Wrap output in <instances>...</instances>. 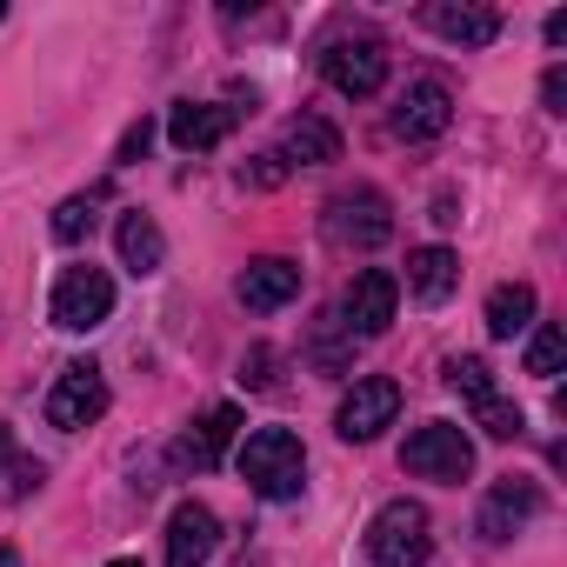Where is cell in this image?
I'll use <instances>...</instances> for the list:
<instances>
[{
    "mask_svg": "<svg viewBox=\"0 0 567 567\" xmlns=\"http://www.w3.org/2000/svg\"><path fill=\"white\" fill-rule=\"evenodd\" d=\"M220 547V520L207 501H181L167 514V567H207Z\"/></svg>",
    "mask_w": 567,
    "mask_h": 567,
    "instance_id": "cell-11",
    "label": "cell"
},
{
    "mask_svg": "<svg viewBox=\"0 0 567 567\" xmlns=\"http://www.w3.org/2000/svg\"><path fill=\"white\" fill-rule=\"evenodd\" d=\"M394 414H401V388H394L388 374H368V381L348 388L334 427H341V441H374L381 427H394Z\"/></svg>",
    "mask_w": 567,
    "mask_h": 567,
    "instance_id": "cell-8",
    "label": "cell"
},
{
    "mask_svg": "<svg viewBox=\"0 0 567 567\" xmlns=\"http://www.w3.org/2000/svg\"><path fill=\"white\" fill-rule=\"evenodd\" d=\"M8 461H14V427L0 421V467H8Z\"/></svg>",
    "mask_w": 567,
    "mask_h": 567,
    "instance_id": "cell-29",
    "label": "cell"
},
{
    "mask_svg": "<svg viewBox=\"0 0 567 567\" xmlns=\"http://www.w3.org/2000/svg\"><path fill=\"white\" fill-rule=\"evenodd\" d=\"M147 141H154V127H147V121H134V127L121 134V154H114V161H121V167H134V161L147 154Z\"/></svg>",
    "mask_w": 567,
    "mask_h": 567,
    "instance_id": "cell-26",
    "label": "cell"
},
{
    "mask_svg": "<svg viewBox=\"0 0 567 567\" xmlns=\"http://www.w3.org/2000/svg\"><path fill=\"white\" fill-rule=\"evenodd\" d=\"M280 161H301V167H328V161H341V134L321 121V114H301L295 127H288V147H280Z\"/></svg>",
    "mask_w": 567,
    "mask_h": 567,
    "instance_id": "cell-19",
    "label": "cell"
},
{
    "mask_svg": "<svg viewBox=\"0 0 567 567\" xmlns=\"http://www.w3.org/2000/svg\"><path fill=\"white\" fill-rule=\"evenodd\" d=\"M234 434H240V408H234V401H220V408H207V414L181 434V447H174V454H181L187 467H220V454L234 447Z\"/></svg>",
    "mask_w": 567,
    "mask_h": 567,
    "instance_id": "cell-15",
    "label": "cell"
},
{
    "mask_svg": "<svg viewBox=\"0 0 567 567\" xmlns=\"http://www.w3.org/2000/svg\"><path fill=\"white\" fill-rule=\"evenodd\" d=\"M427 28H434L441 41H454V48H487V41L501 34V14H494V8H454V0H434V8H427Z\"/></svg>",
    "mask_w": 567,
    "mask_h": 567,
    "instance_id": "cell-16",
    "label": "cell"
},
{
    "mask_svg": "<svg viewBox=\"0 0 567 567\" xmlns=\"http://www.w3.org/2000/svg\"><path fill=\"white\" fill-rule=\"evenodd\" d=\"M408 288H414L427 308H441V301L461 288V260H454L447 247H414V254H408Z\"/></svg>",
    "mask_w": 567,
    "mask_h": 567,
    "instance_id": "cell-17",
    "label": "cell"
},
{
    "mask_svg": "<svg viewBox=\"0 0 567 567\" xmlns=\"http://www.w3.org/2000/svg\"><path fill=\"white\" fill-rule=\"evenodd\" d=\"M107 315H114V280H107L101 267H68V274L54 280V328L94 334Z\"/></svg>",
    "mask_w": 567,
    "mask_h": 567,
    "instance_id": "cell-6",
    "label": "cell"
},
{
    "mask_svg": "<svg viewBox=\"0 0 567 567\" xmlns=\"http://www.w3.org/2000/svg\"><path fill=\"white\" fill-rule=\"evenodd\" d=\"M301 474H308L301 434H288V427H254V434L240 441V481H247L260 501H295V494H301Z\"/></svg>",
    "mask_w": 567,
    "mask_h": 567,
    "instance_id": "cell-1",
    "label": "cell"
},
{
    "mask_svg": "<svg viewBox=\"0 0 567 567\" xmlns=\"http://www.w3.org/2000/svg\"><path fill=\"white\" fill-rule=\"evenodd\" d=\"M560 361H567V334L547 321V328H534V341H527V374H540V381H554L560 374Z\"/></svg>",
    "mask_w": 567,
    "mask_h": 567,
    "instance_id": "cell-22",
    "label": "cell"
},
{
    "mask_svg": "<svg viewBox=\"0 0 567 567\" xmlns=\"http://www.w3.org/2000/svg\"><path fill=\"white\" fill-rule=\"evenodd\" d=\"M234 127H240V107H220V101H181V107L167 114V141H174L181 154H207V147H220Z\"/></svg>",
    "mask_w": 567,
    "mask_h": 567,
    "instance_id": "cell-12",
    "label": "cell"
},
{
    "mask_svg": "<svg viewBox=\"0 0 567 567\" xmlns=\"http://www.w3.org/2000/svg\"><path fill=\"white\" fill-rule=\"evenodd\" d=\"M394 308H401V280L388 267H368V274H354V288L341 301V328L348 334H381L394 321Z\"/></svg>",
    "mask_w": 567,
    "mask_h": 567,
    "instance_id": "cell-10",
    "label": "cell"
},
{
    "mask_svg": "<svg viewBox=\"0 0 567 567\" xmlns=\"http://www.w3.org/2000/svg\"><path fill=\"white\" fill-rule=\"evenodd\" d=\"M0 567H21V554H14V547H0Z\"/></svg>",
    "mask_w": 567,
    "mask_h": 567,
    "instance_id": "cell-30",
    "label": "cell"
},
{
    "mask_svg": "<svg viewBox=\"0 0 567 567\" xmlns=\"http://www.w3.org/2000/svg\"><path fill=\"white\" fill-rule=\"evenodd\" d=\"M41 481H48V467H41V461H8V494H14V501H28Z\"/></svg>",
    "mask_w": 567,
    "mask_h": 567,
    "instance_id": "cell-25",
    "label": "cell"
},
{
    "mask_svg": "<svg viewBox=\"0 0 567 567\" xmlns=\"http://www.w3.org/2000/svg\"><path fill=\"white\" fill-rule=\"evenodd\" d=\"M101 414H107V374H101L94 361H68L61 381L48 388V427L81 434V427H94Z\"/></svg>",
    "mask_w": 567,
    "mask_h": 567,
    "instance_id": "cell-5",
    "label": "cell"
},
{
    "mask_svg": "<svg viewBox=\"0 0 567 567\" xmlns=\"http://www.w3.org/2000/svg\"><path fill=\"white\" fill-rule=\"evenodd\" d=\"M321 234L334 240V247H381L388 234H394V214H388V194L381 187H354V194H334L328 200V214H321Z\"/></svg>",
    "mask_w": 567,
    "mask_h": 567,
    "instance_id": "cell-4",
    "label": "cell"
},
{
    "mask_svg": "<svg viewBox=\"0 0 567 567\" xmlns=\"http://www.w3.org/2000/svg\"><path fill=\"white\" fill-rule=\"evenodd\" d=\"M447 388H454L467 408L494 401V374H487V361H481V354H454V361H447Z\"/></svg>",
    "mask_w": 567,
    "mask_h": 567,
    "instance_id": "cell-21",
    "label": "cell"
},
{
    "mask_svg": "<svg viewBox=\"0 0 567 567\" xmlns=\"http://www.w3.org/2000/svg\"><path fill=\"white\" fill-rule=\"evenodd\" d=\"M94 207H101V194H74V200H61V207H54V240H81V234H94Z\"/></svg>",
    "mask_w": 567,
    "mask_h": 567,
    "instance_id": "cell-23",
    "label": "cell"
},
{
    "mask_svg": "<svg viewBox=\"0 0 567 567\" xmlns=\"http://www.w3.org/2000/svg\"><path fill=\"white\" fill-rule=\"evenodd\" d=\"M107 567H141V560H107Z\"/></svg>",
    "mask_w": 567,
    "mask_h": 567,
    "instance_id": "cell-31",
    "label": "cell"
},
{
    "mask_svg": "<svg viewBox=\"0 0 567 567\" xmlns=\"http://www.w3.org/2000/svg\"><path fill=\"white\" fill-rule=\"evenodd\" d=\"M234 295H240L247 315H274V308H288L301 295V267L280 260V254H260V260H247V274H240Z\"/></svg>",
    "mask_w": 567,
    "mask_h": 567,
    "instance_id": "cell-13",
    "label": "cell"
},
{
    "mask_svg": "<svg viewBox=\"0 0 567 567\" xmlns=\"http://www.w3.org/2000/svg\"><path fill=\"white\" fill-rule=\"evenodd\" d=\"M280 174H288V161H280V154H260V167H247L240 181H247V187H274Z\"/></svg>",
    "mask_w": 567,
    "mask_h": 567,
    "instance_id": "cell-28",
    "label": "cell"
},
{
    "mask_svg": "<svg viewBox=\"0 0 567 567\" xmlns=\"http://www.w3.org/2000/svg\"><path fill=\"white\" fill-rule=\"evenodd\" d=\"M474 421H481V434H487V441H520V427H527V421H520V408H514V401H501V394H494V401H481V408H474Z\"/></svg>",
    "mask_w": 567,
    "mask_h": 567,
    "instance_id": "cell-24",
    "label": "cell"
},
{
    "mask_svg": "<svg viewBox=\"0 0 567 567\" xmlns=\"http://www.w3.org/2000/svg\"><path fill=\"white\" fill-rule=\"evenodd\" d=\"M447 121H454V94L441 81H414L394 101V134L401 141H434V134H447Z\"/></svg>",
    "mask_w": 567,
    "mask_h": 567,
    "instance_id": "cell-14",
    "label": "cell"
},
{
    "mask_svg": "<svg viewBox=\"0 0 567 567\" xmlns=\"http://www.w3.org/2000/svg\"><path fill=\"white\" fill-rule=\"evenodd\" d=\"M401 467L421 481H467L474 474V441L454 421H421L401 447Z\"/></svg>",
    "mask_w": 567,
    "mask_h": 567,
    "instance_id": "cell-3",
    "label": "cell"
},
{
    "mask_svg": "<svg viewBox=\"0 0 567 567\" xmlns=\"http://www.w3.org/2000/svg\"><path fill=\"white\" fill-rule=\"evenodd\" d=\"M321 74H328V87H341V94L368 101V94H381V81H388V48H381L374 34L334 41V48L321 54Z\"/></svg>",
    "mask_w": 567,
    "mask_h": 567,
    "instance_id": "cell-7",
    "label": "cell"
},
{
    "mask_svg": "<svg viewBox=\"0 0 567 567\" xmlns=\"http://www.w3.org/2000/svg\"><path fill=\"white\" fill-rule=\"evenodd\" d=\"M527 328H534V288H527V280L494 288V295H487V334H494V341H514V334H527Z\"/></svg>",
    "mask_w": 567,
    "mask_h": 567,
    "instance_id": "cell-20",
    "label": "cell"
},
{
    "mask_svg": "<svg viewBox=\"0 0 567 567\" xmlns=\"http://www.w3.org/2000/svg\"><path fill=\"white\" fill-rule=\"evenodd\" d=\"M534 514H540V487H534L527 474H507V481H494V487H487V501H481V520H474V527H481V540H487V547H501V540H514Z\"/></svg>",
    "mask_w": 567,
    "mask_h": 567,
    "instance_id": "cell-9",
    "label": "cell"
},
{
    "mask_svg": "<svg viewBox=\"0 0 567 567\" xmlns=\"http://www.w3.org/2000/svg\"><path fill=\"white\" fill-rule=\"evenodd\" d=\"M114 240H121V260H127L134 274H161V260H167V234L154 227V214L127 207L121 227H114Z\"/></svg>",
    "mask_w": 567,
    "mask_h": 567,
    "instance_id": "cell-18",
    "label": "cell"
},
{
    "mask_svg": "<svg viewBox=\"0 0 567 567\" xmlns=\"http://www.w3.org/2000/svg\"><path fill=\"white\" fill-rule=\"evenodd\" d=\"M540 101H547V114H567V68H547V81H540Z\"/></svg>",
    "mask_w": 567,
    "mask_h": 567,
    "instance_id": "cell-27",
    "label": "cell"
},
{
    "mask_svg": "<svg viewBox=\"0 0 567 567\" xmlns=\"http://www.w3.org/2000/svg\"><path fill=\"white\" fill-rule=\"evenodd\" d=\"M0 21H8V8H0Z\"/></svg>",
    "mask_w": 567,
    "mask_h": 567,
    "instance_id": "cell-32",
    "label": "cell"
},
{
    "mask_svg": "<svg viewBox=\"0 0 567 567\" xmlns=\"http://www.w3.org/2000/svg\"><path fill=\"white\" fill-rule=\"evenodd\" d=\"M434 534H427V507L421 501H388L368 520V560L374 567H427Z\"/></svg>",
    "mask_w": 567,
    "mask_h": 567,
    "instance_id": "cell-2",
    "label": "cell"
}]
</instances>
